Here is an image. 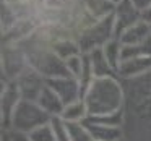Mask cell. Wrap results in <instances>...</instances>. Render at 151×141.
<instances>
[{"instance_id":"cell-15","label":"cell","mask_w":151,"mask_h":141,"mask_svg":"<svg viewBox=\"0 0 151 141\" xmlns=\"http://www.w3.org/2000/svg\"><path fill=\"white\" fill-rule=\"evenodd\" d=\"M60 117L63 118L68 123H78V122H86L88 120V107H86L85 101L80 99V101H75L72 104H67L63 107V112Z\"/></svg>"},{"instance_id":"cell-23","label":"cell","mask_w":151,"mask_h":141,"mask_svg":"<svg viewBox=\"0 0 151 141\" xmlns=\"http://www.w3.org/2000/svg\"><path fill=\"white\" fill-rule=\"evenodd\" d=\"M29 136L33 141H55L52 127H50V122L46 125H42V127H39V128H36L34 131H31Z\"/></svg>"},{"instance_id":"cell-26","label":"cell","mask_w":151,"mask_h":141,"mask_svg":"<svg viewBox=\"0 0 151 141\" xmlns=\"http://www.w3.org/2000/svg\"><path fill=\"white\" fill-rule=\"evenodd\" d=\"M141 21H143V23H146L148 26L151 28V7L141 11Z\"/></svg>"},{"instance_id":"cell-7","label":"cell","mask_w":151,"mask_h":141,"mask_svg":"<svg viewBox=\"0 0 151 141\" xmlns=\"http://www.w3.org/2000/svg\"><path fill=\"white\" fill-rule=\"evenodd\" d=\"M15 83L20 89L21 97L28 99V101H36L39 97L41 91L46 88V78H42L31 67H28L23 73H20V76L15 79Z\"/></svg>"},{"instance_id":"cell-17","label":"cell","mask_w":151,"mask_h":141,"mask_svg":"<svg viewBox=\"0 0 151 141\" xmlns=\"http://www.w3.org/2000/svg\"><path fill=\"white\" fill-rule=\"evenodd\" d=\"M86 8L94 20L112 16L115 11V5L111 4L109 0H86Z\"/></svg>"},{"instance_id":"cell-4","label":"cell","mask_w":151,"mask_h":141,"mask_svg":"<svg viewBox=\"0 0 151 141\" xmlns=\"http://www.w3.org/2000/svg\"><path fill=\"white\" fill-rule=\"evenodd\" d=\"M112 39H115L114 15L102 20H96L91 26H88L80 34L76 42L81 49V54H89L96 49H102Z\"/></svg>"},{"instance_id":"cell-1","label":"cell","mask_w":151,"mask_h":141,"mask_svg":"<svg viewBox=\"0 0 151 141\" xmlns=\"http://www.w3.org/2000/svg\"><path fill=\"white\" fill-rule=\"evenodd\" d=\"M124 101V140L151 141V72L122 81Z\"/></svg>"},{"instance_id":"cell-10","label":"cell","mask_w":151,"mask_h":141,"mask_svg":"<svg viewBox=\"0 0 151 141\" xmlns=\"http://www.w3.org/2000/svg\"><path fill=\"white\" fill-rule=\"evenodd\" d=\"M148 72H151V55L135 57V59L122 60L117 68V78L125 81V79L138 78Z\"/></svg>"},{"instance_id":"cell-6","label":"cell","mask_w":151,"mask_h":141,"mask_svg":"<svg viewBox=\"0 0 151 141\" xmlns=\"http://www.w3.org/2000/svg\"><path fill=\"white\" fill-rule=\"evenodd\" d=\"M47 86L62 99L63 104H72L75 101L83 99V89L81 84L73 76H59V78L46 79Z\"/></svg>"},{"instance_id":"cell-29","label":"cell","mask_w":151,"mask_h":141,"mask_svg":"<svg viewBox=\"0 0 151 141\" xmlns=\"http://www.w3.org/2000/svg\"><path fill=\"white\" fill-rule=\"evenodd\" d=\"M120 141H125V140H120Z\"/></svg>"},{"instance_id":"cell-20","label":"cell","mask_w":151,"mask_h":141,"mask_svg":"<svg viewBox=\"0 0 151 141\" xmlns=\"http://www.w3.org/2000/svg\"><path fill=\"white\" fill-rule=\"evenodd\" d=\"M67 127H68L70 141H94L88 130L86 122H78V123H68L67 122Z\"/></svg>"},{"instance_id":"cell-3","label":"cell","mask_w":151,"mask_h":141,"mask_svg":"<svg viewBox=\"0 0 151 141\" xmlns=\"http://www.w3.org/2000/svg\"><path fill=\"white\" fill-rule=\"evenodd\" d=\"M52 120L49 114L39 107L36 101H28V99H21L18 102L17 109L12 114L10 120V130L21 131V133H28L34 131L36 128L42 127V125L49 123Z\"/></svg>"},{"instance_id":"cell-28","label":"cell","mask_w":151,"mask_h":141,"mask_svg":"<svg viewBox=\"0 0 151 141\" xmlns=\"http://www.w3.org/2000/svg\"><path fill=\"white\" fill-rule=\"evenodd\" d=\"M109 2H111V4H114V5H115V7H117V5H119V4H120L122 0H109Z\"/></svg>"},{"instance_id":"cell-9","label":"cell","mask_w":151,"mask_h":141,"mask_svg":"<svg viewBox=\"0 0 151 141\" xmlns=\"http://www.w3.org/2000/svg\"><path fill=\"white\" fill-rule=\"evenodd\" d=\"M21 99L23 97L20 94L17 83L4 81V89H2V127H4V130H10L12 114Z\"/></svg>"},{"instance_id":"cell-14","label":"cell","mask_w":151,"mask_h":141,"mask_svg":"<svg viewBox=\"0 0 151 141\" xmlns=\"http://www.w3.org/2000/svg\"><path fill=\"white\" fill-rule=\"evenodd\" d=\"M86 125H88V130L94 141H120V140H124V130L122 128L102 127V125L93 123L89 120H86Z\"/></svg>"},{"instance_id":"cell-22","label":"cell","mask_w":151,"mask_h":141,"mask_svg":"<svg viewBox=\"0 0 151 141\" xmlns=\"http://www.w3.org/2000/svg\"><path fill=\"white\" fill-rule=\"evenodd\" d=\"M50 127H52L55 141H70L68 127H67V122L63 120L62 117H52V120H50Z\"/></svg>"},{"instance_id":"cell-19","label":"cell","mask_w":151,"mask_h":141,"mask_svg":"<svg viewBox=\"0 0 151 141\" xmlns=\"http://www.w3.org/2000/svg\"><path fill=\"white\" fill-rule=\"evenodd\" d=\"M89 122L93 123L102 125V127H114V128H122L124 127V109L119 112H112V114H104L99 117H89Z\"/></svg>"},{"instance_id":"cell-8","label":"cell","mask_w":151,"mask_h":141,"mask_svg":"<svg viewBox=\"0 0 151 141\" xmlns=\"http://www.w3.org/2000/svg\"><path fill=\"white\" fill-rule=\"evenodd\" d=\"M138 21H141V11L132 4L130 0H122L115 7V11H114L115 37H119L127 28L133 26Z\"/></svg>"},{"instance_id":"cell-2","label":"cell","mask_w":151,"mask_h":141,"mask_svg":"<svg viewBox=\"0 0 151 141\" xmlns=\"http://www.w3.org/2000/svg\"><path fill=\"white\" fill-rule=\"evenodd\" d=\"M89 117H99L124 109L125 92L122 79L117 76L94 78L83 96ZM88 117V118H89Z\"/></svg>"},{"instance_id":"cell-5","label":"cell","mask_w":151,"mask_h":141,"mask_svg":"<svg viewBox=\"0 0 151 141\" xmlns=\"http://www.w3.org/2000/svg\"><path fill=\"white\" fill-rule=\"evenodd\" d=\"M28 63L33 70H36L42 78H59V76H70L67 72L65 62L54 54L52 49H41L34 47L26 54Z\"/></svg>"},{"instance_id":"cell-11","label":"cell","mask_w":151,"mask_h":141,"mask_svg":"<svg viewBox=\"0 0 151 141\" xmlns=\"http://www.w3.org/2000/svg\"><path fill=\"white\" fill-rule=\"evenodd\" d=\"M150 37H151V28L143 21H138L133 26L127 28L117 39L120 41L122 46H138V44H143L145 41H148Z\"/></svg>"},{"instance_id":"cell-24","label":"cell","mask_w":151,"mask_h":141,"mask_svg":"<svg viewBox=\"0 0 151 141\" xmlns=\"http://www.w3.org/2000/svg\"><path fill=\"white\" fill-rule=\"evenodd\" d=\"M7 131L10 135L12 141H33L28 133H21V131H15V130H7Z\"/></svg>"},{"instance_id":"cell-12","label":"cell","mask_w":151,"mask_h":141,"mask_svg":"<svg viewBox=\"0 0 151 141\" xmlns=\"http://www.w3.org/2000/svg\"><path fill=\"white\" fill-rule=\"evenodd\" d=\"M36 102L39 104V107L42 109L46 114L50 115V117H60L62 112H63V107H65L62 99L47 86V83H46V88L41 91L39 97L36 99Z\"/></svg>"},{"instance_id":"cell-16","label":"cell","mask_w":151,"mask_h":141,"mask_svg":"<svg viewBox=\"0 0 151 141\" xmlns=\"http://www.w3.org/2000/svg\"><path fill=\"white\" fill-rule=\"evenodd\" d=\"M50 49H52L54 54H55L57 57H60L63 62H67V60L72 59V57L81 55V49H80L76 39H60V41H57V42H54L52 46H50Z\"/></svg>"},{"instance_id":"cell-13","label":"cell","mask_w":151,"mask_h":141,"mask_svg":"<svg viewBox=\"0 0 151 141\" xmlns=\"http://www.w3.org/2000/svg\"><path fill=\"white\" fill-rule=\"evenodd\" d=\"M88 57V62L91 65V72L94 78H106V76H117L115 70L109 65L107 59H106L102 49H96L89 54H85Z\"/></svg>"},{"instance_id":"cell-27","label":"cell","mask_w":151,"mask_h":141,"mask_svg":"<svg viewBox=\"0 0 151 141\" xmlns=\"http://www.w3.org/2000/svg\"><path fill=\"white\" fill-rule=\"evenodd\" d=\"M2 141H12V140H10V135H8L7 130L2 131Z\"/></svg>"},{"instance_id":"cell-21","label":"cell","mask_w":151,"mask_h":141,"mask_svg":"<svg viewBox=\"0 0 151 141\" xmlns=\"http://www.w3.org/2000/svg\"><path fill=\"white\" fill-rule=\"evenodd\" d=\"M85 65H86V60H85V54L81 55H76V57H72L65 62V67H67V72H68L70 76L76 78L80 81V78L83 76V72H85Z\"/></svg>"},{"instance_id":"cell-25","label":"cell","mask_w":151,"mask_h":141,"mask_svg":"<svg viewBox=\"0 0 151 141\" xmlns=\"http://www.w3.org/2000/svg\"><path fill=\"white\" fill-rule=\"evenodd\" d=\"M130 2H132V4H133L140 11H143V10H146V8L151 7V0H130Z\"/></svg>"},{"instance_id":"cell-18","label":"cell","mask_w":151,"mask_h":141,"mask_svg":"<svg viewBox=\"0 0 151 141\" xmlns=\"http://www.w3.org/2000/svg\"><path fill=\"white\" fill-rule=\"evenodd\" d=\"M122 47L124 46L120 44V41H119L117 37L112 39V41H109V42L102 47V52H104L109 65L115 70V73H117V68H119V65H120V62H122Z\"/></svg>"}]
</instances>
